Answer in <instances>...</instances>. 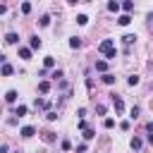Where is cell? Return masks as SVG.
Masks as SVG:
<instances>
[{"instance_id": "cell-2", "label": "cell", "mask_w": 153, "mask_h": 153, "mask_svg": "<svg viewBox=\"0 0 153 153\" xmlns=\"http://www.w3.org/2000/svg\"><path fill=\"white\" fill-rule=\"evenodd\" d=\"M112 105H115V110H117V112H122V110H124V103H122V98H120V96H112Z\"/></svg>"}, {"instance_id": "cell-18", "label": "cell", "mask_w": 153, "mask_h": 153, "mask_svg": "<svg viewBox=\"0 0 153 153\" xmlns=\"http://www.w3.org/2000/svg\"><path fill=\"white\" fill-rule=\"evenodd\" d=\"M43 65H45V67H53V65H55V57H45Z\"/></svg>"}, {"instance_id": "cell-19", "label": "cell", "mask_w": 153, "mask_h": 153, "mask_svg": "<svg viewBox=\"0 0 153 153\" xmlns=\"http://www.w3.org/2000/svg\"><path fill=\"white\" fill-rule=\"evenodd\" d=\"M96 69H98V72H105V62L98 60V62H96Z\"/></svg>"}, {"instance_id": "cell-25", "label": "cell", "mask_w": 153, "mask_h": 153, "mask_svg": "<svg viewBox=\"0 0 153 153\" xmlns=\"http://www.w3.org/2000/svg\"><path fill=\"white\" fill-rule=\"evenodd\" d=\"M50 24V17H41V26H48Z\"/></svg>"}, {"instance_id": "cell-14", "label": "cell", "mask_w": 153, "mask_h": 153, "mask_svg": "<svg viewBox=\"0 0 153 153\" xmlns=\"http://www.w3.org/2000/svg\"><path fill=\"white\" fill-rule=\"evenodd\" d=\"M2 74H5V76H10V74H12V65H7V62H5V65H2Z\"/></svg>"}, {"instance_id": "cell-22", "label": "cell", "mask_w": 153, "mask_h": 153, "mask_svg": "<svg viewBox=\"0 0 153 153\" xmlns=\"http://www.w3.org/2000/svg\"><path fill=\"white\" fill-rule=\"evenodd\" d=\"M69 45H72V48H79V45H81V41H79V38H72V41H69Z\"/></svg>"}, {"instance_id": "cell-13", "label": "cell", "mask_w": 153, "mask_h": 153, "mask_svg": "<svg viewBox=\"0 0 153 153\" xmlns=\"http://www.w3.org/2000/svg\"><path fill=\"white\" fill-rule=\"evenodd\" d=\"M131 148H134V151H139V148H141V139H139V136H134V139H131Z\"/></svg>"}, {"instance_id": "cell-24", "label": "cell", "mask_w": 153, "mask_h": 153, "mask_svg": "<svg viewBox=\"0 0 153 153\" xmlns=\"http://www.w3.org/2000/svg\"><path fill=\"white\" fill-rule=\"evenodd\" d=\"M103 124H105V129H112V127H115V122H112V120H110V117H108V120H105V122H103Z\"/></svg>"}, {"instance_id": "cell-11", "label": "cell", "mask_w": 153, "mask_h": 153, "mask_svg": "<svg viewBox=\"0 0 153 153\" xmlns=\"http://www.w3.org/2000/svg\"><path fill=\"white\" fill-rule=\"evenodd\" d=\"M108 10H110V12H117V10H120L117 0H110V2H108Z\"/></svg>"}, {"instance_id": "cell-12", "label": "cell", "mask_w": 153, "mask_h": 153, "mask_svg": "<svg viewBox=\"0 0 153 153\" xmlns=\"http://www.w3.org/2000/svg\"><path fill=\"white\" fill-rule=\"evenodd\" d=\"M122 41L129 45V43H134V41H136V36H134V33H127V36H122Z\"/></svg>"}, {"instance_id": "cell-6", "label": "cell", "mask_w": 153, "mask_h": 153, "mask_svg": "<svg viewBox=\"0 0 153 153\" xmlns=\"http://www.w3.org/2000/svg\"><path fill=\"white\" fill-rule=\"evenodd\" d=\"M19 57H22V60H29V57H31V50H29V48H19Z\"/></svg>"}, {"instance_id": "cell-8", "label": "cell", "mask_w": 153, "mask_h": 153, "mask_svg": "<svg viewBox=\"0 0 153 153\" xmlns=\"http://www.w3.org/2000/svg\"><path fill=\"white\" fill-rule=\"evenodd\" d=\"M29 43H31V48H33V50H36V48H41V38H38V36H31V41H29Z\"/></svg>"}, {"instance_id": "cell-7", "label": "cell", "mask_w": 153, "mask_h": 153, "mask_svg": "<svg viewBox=\"0 0 153 153\" xmlns=\"http://www.w3.org/2000/svg\"><path fill=\"white\" fill-rule=\"evenodd\" d=\"M5 100H7V103H14V100H17V91H7V93H5Z\"/></svg>"}, {"instance_id": "cell-5", "label": "cell", "mask_w": 153, "mask_h": 153, "mask_svg": "<svg viewBox=\"0 0 153 153\" xmlns=\"http://www.w3.org/2000/svg\"><path fill=\"white\" fill-rule=\"evenodd\" d=\"M17 41H19V36H17L14 31H10V33L5 36V43H17Z\"/></svg>"}, {"instance_id": "cell-26", "label": "cell", "mask_w": 153, "mask_h": 153, "mask_svg": "<svg viewBox=\"0 0 153 153\" xmlns=\"http://www.w3.org/2000/svg\"><path fill=\"white\" fill-rule=\"evenodd\" d=\"M139 84V76H129V86H136Z\"/></svg>"}, {"instance_id": "cell-20", "label": "cell", "mask_w": 153, "mask_h": 153, "mask_svg": "<svg viewBox=\"0 0 153 153\" xmlns=\"http://www.w3.org/2000/svg\"><path fill=\"white\" fill-rule=\"evenodd\" d=\"M103 81H105V84H115V76H112V74H105Z\"/></svg>"}, {"instance_id": "cell-29", "label": "cell", "mask_w": 153, "mask_h": 153, "mask_svg": "<svg viewBox=\"0 0 153 153\" xmlns=\"http://www.w3.org/2000/svg\"><path fill=\"white\" fill-rule=\"evenodd\" d=\"M67 2H72V5H74V2H79V0H67Z\"/></svg>"}, {"instance_id": "cell-21", "label": "cell", "mask_w": 153, "mask_h": 153, "mask_svg": "<svg viewBox=\"0 0 153 153\" xmlns=\"http://www.w3.org/2000/svg\"><path fill=\"white\" fill-rule=\"evenodd\" d=\"M22 12H24V14H29V12H31V5H29V2H24V5H22Z\"/></svg>"}, {"instance_id": "cell-23", "label": "cell", "mask_w": 153, "mask_h": 153, "mask_svg": "<svg viewBox=\"0 0 153 153\" xmlns=\"http://www.w3.org/2000/svg\"><path fill=\"white\" fill-rule=\"evenodd\" d=\"M129 117H134V120H136V117H139V108H136V105H134V108H131V112H129Z\"/></svg>"}, {"instance_id": "cell-10", "label": "cell", "mask_w": 153, "mask_h": 153, "mask_svg": "<svg viewBox=\"0 0 153 153\" xmlns=\"http://www.w3.org/2000/svg\"><path fill=\"white\" fill-rule=\"evenodd\" d=\"M122 7H124V12H131V10H134V2H131V0H124Z\"/></svg>"}, {"instance_id": "cell-3", "label": "cell", "mask_w": 153, "mask_h": 153, "mask_svg": "<svg viewBox=\"0 0 153 153\" xmlns=\"http://www.w3.org/2000/svg\"><path fill=\"white\" fill-rule=\"evenodd\" d=\"M129 22H131V17H129V14H120V17H117V24H120V26H127Z\"/></svg>"}, {"instance_id": "cell-1", "label": "cell", "mask_w": 153, "mask_h": 153, "mask_svg": "<svg viewBox=\"0 0 153 153\" xmlns=\"http://www.w3.org/2000/svg\"><path fill=\"white\" fill-rule=\"evenodd\" d=\"M98 50H100L103 55H108L110 50H115V41H112V38H105V41H103V43L98 45Z\"/></svg>"}, {"instance_id": "cell-16", "label": "cell", "mask_w": 153, "mask_h": 153, "mask_svg": "<svg viewBox=\"0 0 153 153\" xmlns=\"http://www.w3.org/2000/svg\"><path fill=\"white\" fill-rule=\"evenodd\" d=\"M43 141H48V143L55 141V134H53V131H45V134H43Z\"/></svg>"}, {"instance_id": "cell-9", "label": "cell", "mask_w": 153, "mask_h": 153, "mask_svg": "<svg viewBox=\"0 0 153 153\" xmlns=\"http://www.w3.org/2000/svg\"><path fill=\"white\" fill-rule=\"evenodd\" d=\"M38 91H41V93H48V91H50V84H48V81H41V84H38Z\"/></svg>"}, {"instance_id": "cell-27", "label": "cell", "mask_w": 153, "mask_h": 153, "mask_svg": "<svg viewBox=\"0 0 153 153\" xmlns=\"http://www.w3.org/2000/svg\"><path fill=\"white\" fill-rule=\"evenodd\" d=\"M84 136H86V139H93L96 134H93V129H86V131H84Z\"/></svg>"}, {"instance_id": "cell-28", "label": "cell", "mask_w": 153, "mask_h": 153, "mask_svg": "<svg viewBox=\"0 0 153 153\" xmlns=\"http://www.w3.org/2000/svg\"><path fill=\"white\" fill-rule=\"evenodd\" d=\"M148 141H151V143H153V131H148Z\"/></svg>"}, {"instance_id": "cell-4", "label": "cell", "mask_w": 153, "mask_h": 153, "mask_svg": "<svg viewBox=\"0 0 153 153\" xmlns=\"http://www.w3.org/2000/svg\"><path fill=\"white\" fill-rule=\"evenodd\" d=\"M19 134H22L24 139H29V136H33V134H36V129H33V127H24V129H22Z\"/></svg>"}, {"instance_id": "cell-15", "label": "cell", "mask_w": 153, "mask_h": 153, "mask_svg": "<svg viewBox=\"0 0 153 153\" xmlns=\"http://www.w3.org/2000/svg\"><path fill=\"white\" fill-rule=\"evenodd\" d=\"M14 115H19V117H24V115H26V105H19V108L14 110Z\"/></svg>"}, {"instance_id": "cell-17", "label": "cell", "mask_w": 153, "mask_h": 153, "mask_svg": "<svg viewBox=\"0 0 153 153\" xmlns=\"http://www.w3.org/2000/svg\"><path fill=\"white\" fill-rule=\"evenodd\" d=\"M76 22H79V24H81V26H84V24H86V22H88V17H86V14H79V17H76Z\"/></svg>"}]
</instances>
